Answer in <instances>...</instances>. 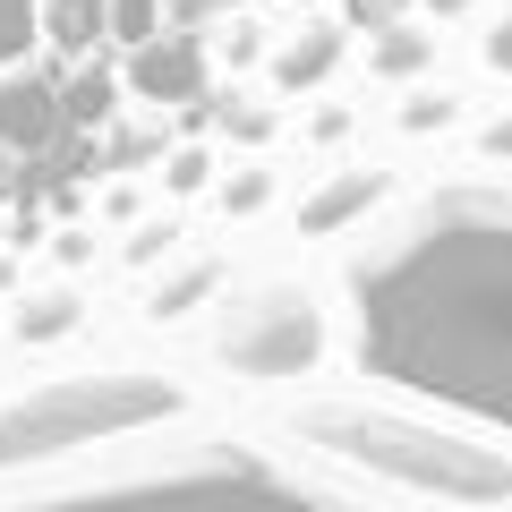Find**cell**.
<instances>
[{
	"label": "cell",
	"mask_w": 512,
	"mask_h": 512,
	"mask_svg": "<svg viewBox=\"0 0 512 512\" xmlns=\"http://www.w3.org/2000/svg\"><path fill=\"white\" fill-rule=\"evenodd\" d=\"M69 128V103L43 77H0V154H43Z\"/></svg>",
	"instance_id": "52a82bcc"
},
{
	"label": "cell",
	"mask_w": 512,
	"mask_h": 512,
	"mask_svg": "<svg viewBox=\"0 0 512 512\" xmlns=\"http://www.w3.org/2000/svg\"><path fill=\"white\" fill-rule=\"evenodd\" d=\"M487 60H495V69H504V77H512V18H504V26H495V35H487Z\"/></svg>",
	"instance_id": "5bb4252c"
},
{
	"label": "cell",
	"mask_w": 512,
	"mask_h": 512,
	"mask_svg": "<svg viewBox=\"0 0 512 512\" xmlns=\"http://www.w3.org/2000/svg\"><path fill=\"white\" fill-rule=\"evenodd\" d=\"M487 146H495V154H512V120H495V128H487Z\"/></svg>",
	"instance_id": "9a60e30c"
},
{
	"label": "cell",
	"mask_w": 512,
	"mask_h": 512,
	"mask_svg": "<svg viewBox=\"0 0 512 512\" xmlns=\"http://www.w3.org/2000/svg\"><path fill=\"white\" fill-rule=\"evenodd\" d=\"M359 359L512 427V205H461L359 282Z\"/></svg>",
	"instance_id": "6da1fadb"
},
{
	"label": "cell",
	"mask_w": 512,
	"mask_h": 512,
	"mask_svg": "<svg viewBox=\"0 0 512 512\" xmlns=\"http://www.w3.org/2000/svg\"><path fill=\"white\" fill-rule=\"evenodd\" d=\"M367 197H376V180H367V171H359V180H342V188H325V197L308 205V231H333V222H350Z\"/></svg>",
	"instance_id": "9c48e42d"
},
{
	"label": "cell",
	"mask_w": 512,
	"mask_h": 512,
	"mask_svg": "<svg viewBox=\"0 0 512 512\" xmlns=\"http://www.w3.org/2000/svg\"><path fill=\"white\" fill-rule=\"evenodd\" d=\"M77 325V299H35L26 308V333H69Z\"/></svg>",
	"instance_id": "4fadbf2b"
},
{
	"label": "cell",
	"mask_w": 512,
	"mask_h": 512,
	"mask_svg": "<svg viewBox=\"0 0 512 512\" xmlns=\"http://www.w3.org/2000/svg\"><path fill=\"white\" fill-rule=\"evenodd\" d=\"M103 9H111V35H120L128 52L146 35H163V0H103Z\"/></svg>",
	"instance_id": "30bf717a"
},
{
	"label": "cell",
	"mask_w": 512,
	"mask_h": 512,
	"mask_svg": "<svg viewBox=\"0 0 512 512\" xmlns=\"http://www.w3.org/2000/svg\"><path fill=\"white\" fill-rule=\"evenodd\" d=\"M299 427L316 444H333V453H350L359 470L393 478V487H419V495H444V504H504L512 495L504 453L436 436V427H402V419H376V410H308Z\"/></svg>",
	"instance_id": "7a4b0ae2"
},
{
	"label": "cell",
	"mask_w": 512,
	"mask_h": 512,
	"mask_svg": "<svg viewBox=\"0 0 512 512\" xmlns=\"http://www.w3.org/2000/svg\"><path fill=\"white\" fill-rule=\"evenodd\" d=\"M35 512H342V504H325V495L291 487V478L265 470V461L214 453V461H197V470L128 478V487H94V495H69V504H35Z\"/></svg>",
	"instance_id": "277c9868"
},
{
	"label": "cell",
	"mask_w": 512,
	"mask_h": 512,
	"mask_svg": "<svg viewBox=\"0 0 512 512\" xmlns=\"http://www.w3.org/2000/svg\"><path fill=\"white\" fill-rule=\"evenodd\" d=\"M128 86L146 94V103H197V86H205L197 26H163V35H146L137 52H128Z\"/></svg>",
	"instance_id": "8992f818"
},
{
	"label": "cell",
	"mask_w": 512,
	"mask_h": 512,
	"mask_svg": "<svg viewBox=\"0 0 512 512\" xmlns=\"http://www.w3.org/2000/svg\"><path fill=\"white\" fill-rule=\"evenodd\" d=\"M94 26H111V9H103V0H52V35L69 43V52H86V43H94Z\"/></svg>",
	"instance_id": "ba28073f"
},
{
	"label": "cell",
	"mask_w": 512,
	"mask_h": 512,
	"mask_svg": "<svg viewBox=\"0 0 512 512\" xmlns=\"http://www.w3.org/2000/svg\"><path fill=\"white\" fill-rule=\"evenodd\" d=\"M35 26H43V0H0V69L35 43Z\"/></svg>",
	"instance_id": "8fae6325"
},
{
	"label": "cell",
	"mask_w": 512,
	"mask_h": 512,
	"mask_svg": "<svg viewBox=\"0 0 512 512\" xmlns=\"http://www.w3.org/2000/svg\"><path fill=\"white\" fill-rule=\"evenodd\" d=\"M316 350H325V325H316L308 291H291V282L239 299L231 333H222V359L239 376H299V367H316Z\"/></svg>",
	"instance_id": "5b68a950"
},
{
	"label": "cell",
	"mask_w": 512,
	"mask_h": 512,
	"mask_svg": "<svg viewBox=\"0 0 512 512\" xmlns=\"http://www.w3.org/2000/svg\"><path fill=\"white\" fill-rule=\"evenodd\" d=\"M325 60H333V35H308V43H299L291 60H282V77H291V86H308V77L325 69Z\"/></svg>",
	"instance_id": "7c38bea8"
},
{
	"label": "cell",
	"mask_w": 512,
	"mask_h": 512,
	"mask_svg": "<svg viewBox=\"0 0 512 512\" xmlns=\"http://www.w3.org/2000/svg\"><path fill=\"white\" fill-rule=\"evenodd\" d=\"M180 393L163 376H60V384H35L0 410V470H26V461H52V453H77V444H103L120 427H146V419H171Z\"/></svg>",
	"instance_id": "3957f363"
}]
</instances>
